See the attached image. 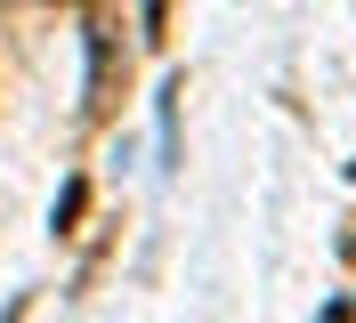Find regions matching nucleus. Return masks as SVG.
Listing matches in <instances>:
<instances>
[{"label":"nucleus","mask_w":356,"mask_h":323,"mask_svg":"<svg viewBox=\"0 0 356 323\" xmlns=\"http://www.w3.org/2000/svg\"><path fill=\"white\" fill-rule=\"evenodd\" d=\"M81 210H89V178L73 170V178H65V194H57V235H73V226H81Z\"/></svg>","instance_id":"obj_1"},{"label":"nucleus","mask_w":356,"mask_h":323,"mask_svg":"<svg viewBox=\"0 0 356 323\" xmlns=\"http://www.w3.org/2000/svg\"><path fill=\"white\" fill-rule=\"evenodd\" d=\"M146 41H170V0H146Z\"/></svg>","instance_id":"obj_2"}]
</instances>
